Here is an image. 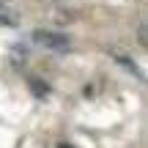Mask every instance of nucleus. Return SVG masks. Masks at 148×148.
Segmentation results:
<instances>
[{
  "instance_id": "f257e3e1",
  "label": "nucleus",
  "mask_w": 148,
  "mask_h": 148,
  "mask_svg": "<svg viewBox=\"0 0 148 148\" xmlns=\"http://www.w3.org/2000/svg\"><path fill=\"white\" fill-rule=\"evenodd\" d=\"M33 41L44 49H52V52H66L71 47L69 36L66 33H58V30H33Z\"/></svg>"
},
{
  "instance_id": "f03ea898",
  "label": "nucleus",
  "mask_w": 148,
  "mask_h": 148,
  "mask_svg": "<svg viewBox=\"0 0 148 148\" xmlns=\"http://www.w3.org/2000/svg\"><path fill=\"white\" fill-rule=\"evenodd\" d=\"M19 25V16L14 14L11 5H0V27H16Z\"/></svg>"
},
{
  "instance_id": "7ed1b4c3",
  "label": "nucleus",
  "mask_w": 148,
  "mask_h": 148,
  "mask_svg": "<svg viewBox=\"0 0 148 148\" xmlns=\"http://www.w3.org/2000/svg\"><path fill=\"white\" fill-rule=\"evenodd\" d=\"M137 36H140V44H143V47L148 49V19H145L143 25L137 27Z\"/></svg>"
}]
</instances>
